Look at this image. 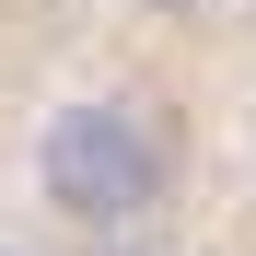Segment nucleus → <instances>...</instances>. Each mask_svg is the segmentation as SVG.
Instances as JSON below:
<instances>
[{
  "label": "nucleus",
  "instance_id": "f257e3e1",
  "mask_svg": "<svg viewBox=\"0 0 256 256\" xmlns=\"http://www.w3.org/2000/svg\"><path fill=\"white\" fill-rule=\"evenodd\" d=\"M35 186H47L58 222L82 233H140L163 210V116L140 94H82L47 116V140H35Z\"/></svg>",
  "mask_w": 256,
  "mask_h": 256
},
{
  "label": "nucleus",
  "instance_id": "f03ea898",
  "mask_svg": "<svg viewBox=\"0 0 256 256\" xmlns=\"http://www.w3.org/2000/svg\"><path fill=\"white\" fill-rule=\"evenodd\" d=\"M94 256H163V244H128V233H105V244H94Z\"/></svg>",
  "mask_w": 256,
  "mask_h": 256
},
{
  "label": "nucleus",
  "instance_id": "7ed1b4c3",
  "mask_svg": "<svg viewBox=\"0 0 256 256\" xmlns=\"http://www.w3.org/2000/svg\"><path fill=\"white\" fill-rule=\"evenodd\" d=\"M0 256H35V244H0Z\"/></svg>",
  "mask_w": 256,
  "mask_h": 256
}]
</instances>
